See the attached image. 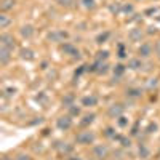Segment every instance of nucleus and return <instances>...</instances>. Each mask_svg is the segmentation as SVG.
Wrapping results in <instances>:
<instances>
[{"instance_id": "1", "label": "nucleus", "mask_w": 160, "mask_h": 160, "mask_svg": "<svg viewBox=\"0 0 160 160\" xmlns=\"http://www.w3.org/2000/svg\"><path fill=\"white\" fill-rule=\"evenodd\" d=\"M95 141H96V133L90 128H83L74 138V142L78 146H91V144H95Z\"/></svg>"}, {"instance_id": "2", "label": "nucleus", "mask_w": 160, "mask_h": 160, "mask_svg": "<svg viewBox=\"0 0 160 160\" xmlns=\"http://www.w3.org/2000/svg\"><path fill=\"white\" fill-rule=\"evenodd\" d=\"M71 37V34L68 31H64V29H53L47 34V40L51 43H64V42H68V38Z\"/></svg>"}, {"instance_id": "3", "label": "nucleus", "mask_w": 160, "mask_h": 160, "mask_svg": "<svg viewBox=\"0 0 160 160\" xmlns=\"http://www.w3.org/2000/svg\"><path fill=\"white\" fill-rule=\"evenodd\" d=\"M59 48H61V51L64 53V55L69 56L71 59H74V61L82 59V53H80V50L77 48V45H74L71 42H64V43L59 45Z\"/></svg>"}, {"instance_id": "4", "label": "nucleus", "mask_w": 160, "mask_h": 160, "mask_svg": "<svg viewBox=\"0 0 160 160\" xmlns=\"http://www.w3.org/2000/svg\"><path fill=\"white\" fill-rule=\"evenodd\" d=\"M91 154L96 160H108L111 155V149L108 148V144H95L91 148Z\"/></svg>"}, {"instance_id": "5", "label": "nucleus", "mask_w": 160, "mask_h": 160, "mask_svg": "<svg viewBox=\"0 0 160 160\" xmlns=\"http://www.w3.org/2000/svg\"><path fill=\"white\" fill-rule=\"evenodd\" d=\"M74 117H71L69 114H66V115H59L58 118H56V128L59 130V131H69L71 128H72V125H74V120H72Z\"/></svg>"}, {"instance_id": "6", "label": "nucleus", "mask_w": 160, "mask_h": 160, "mask_svg": "<svg viewBox=\"0 0 160 160\" xmlns=\"http://www.w3.org/2000/svg\"><path fill=\"white\" fill-rule=\"evenodd\" d=\"M0 47H5L8 50H16L18 47V42H16V38L13 37V34H8V32H2L0 34Z\"/></svg>"}, {"instance_id": "7", "label": "nucleus", "mask_w": 160, "mask_h": 160, "mask_svg": "<svg viewBox=\"0 0 160 160\" xmlns=\"http://www.w3.org/2000/svg\"><path fill=\"white\" fill-rule=\"evenodd\" d=\"M125 109H127V106L123 102H112L108 108V115L111 118H118L120 115L125 114Z\"/></svg>"}, {"instance_id": "8", "label": "nucleus", "mask_w": 160, "mask_h": 160, "mask_svg": "<svg viewBox=\"0 0 160 160\" xmlns=\"http://www.w3.org/2000/svg\"><path fill=\"white\" fill-rule=\"evenodd\" d=\"M138 56L141 59H149L154 53V45L151 42H141V45L138 47Z\"/></svg>"}, {"instance_id": "9", "label": "nucleus", "mask_w": 160, "mask_h": 160, "mask_svg": "<svg viewBox=\"0 0 160 160\" xmlns=\"http://www.w3.org/2000/svg\"><path fill=\"white\" fill-rule=\"evenodd\" d=\"M144 35H146V32L139 28V26H135V28H131L128 31V40L131 43H141Z\"/></svg>"}, {"instance_id": "10", "label": "nucleus", "mask_w": 160, "mask_h": 160, "mask_svg": "<svg viewBox=\"0 0 160 160\" xmlns=\"http://www.w3.org/2000/svg\"><path fill=\"white\" fill-rule=\"evenodd\" d=\"M51 148L55 149L56 152L62 154V155H69V154H72V151H74V144L62 142V141H55V142L51 144Z\"/></svg>"}, {"instance_id": "11", "label": "nucleus", "mask_w": 160, "mask_h": 160, "mask_svg": "<svg viewBox=\"0 0 160 160\" xmlns=\"http://www.w3.org/2000/svg\"><path fill=\"white\" fill-rule=\"evenodd\" d=\"M99 102V98L95 95V93H90V95L83 96L82 99H80V104H82V108H95V106H98Z\"/></svg>"}, {"instance_id": "12", "label": "nucleus", "mask_w": 160, "mask_h": 160, "mask_svg": "<svg viewBox=\"0 0 160 160\" xmlns=\"http://www.w3.org/2000/svg\"><path fill=\"white\" fill-rule=\"evenodd\" d=\"M19 35L26 40H31L34 35H35V28L32 24H24L19 28Z\"/></svg>"}, {"instance_id": "13", "label": "nucleus", "mask_w": 160, "mask_h": 160, "mask_svg": "<svg viewBox=\"0 0 160 160\" xmlns=\"http://www.w3.org/2000/svg\"><path fill=\"white\" fill-rule=\"evenodd\" d=\"M125 96L128 99H139L142 96V88L141 87H128L125 90Z\"/></svg>"}, {"instance_id": "14", "label": "nucleus", "mask_w": 160, "mask_h": 160, "mask_svg": "<svg viewBox=\"0 0 160 160\" xmlns=\"http://www.w3.org/2000/svg\"><path fill=\"white\" fill-rule=\"evenodd\" d=\"M142 66H144V59H141L139 56L136 58H130L127 62V68L130 71H142Z\"/></svg>"}, {"instance_id": "15", "label": "nucleus", "mask_w": 160, "mask_h": 160, "mask_svg": "<svg viewBox=\"0 0 160 160\" xmlns=\"http://www.w3.org/2000/svg\"><path fill=\"white\" fill-rule=\"evenodd\" d=\"M11 50H8V48H5V47H0V66H8L10 64V61H11Z\"/></svg>"}, {"instance_id": "16", "label": "nucleus", "mask_w": 160, "mask_h": 160, "mask_svg": "<svg viewBox=\"0 0 160 160\" xmlns=\"http://www.w3.org/2000/svg\"><path fill=\"white\" fill-rule=\"evenodd\" d=\"M95 120H96V114L95 112H88V114L82 115V120L78 122V125H80V128H90V125L95 122Z\"/></svg>"}, {"instance_id": "17", "label": "nucleus", "mask_w": 160, "mask_h": 160, "mask_svg": "<svg viewBox=\"0 0 160 160\" xmlns=\"http://www.w3.org/2000/svg\"><path fill=\"white\" fill-rule=\"evenodd\" d=\"M19 58L22 61H34L35 59V53H34L32 48L24 47V48H19Z\"/></svg>"}, {"instance_id": "18", "label": "nucleus", "mask_w": 160, "mask_h": 160, "mask_svg": "<svg viewBox=\"0 0 160 160\" xmlns=\"http://www.w3.org/2000/svg\"><path fill=\"white\" fill-rule=\"evenodd\" d=\"M16 7V0H2L0 2V13H8Z\"/></svg>"}, {"instance_id": "19", "label": "nucleus", "mask_w": 160, "mask_h": 160, "mask_svg": "<svg viewBox=\"0 0 160 160\" xmlns=\"http://www.w3.org/2000/svg\"><path fill=\"white\" fill-rule=\"evenodd\" d=\"M61 104H62V108H71V106H74L75 104V95L74 93H66V95L62 96V99H61Z\"/></svg>"}, {"instance_id": "20", "label": "nucleus", "mask_w": 160, "mask_h": 160, "mask_svg": "<svg viewBox=\"0 0 160 160\" xmlns=\"http://www.w3.org/2000/svg\"><path fill=\"white\" fill-rule=\"evenodd\" d=\"M127 64H123V62H117L114 68H112V72H114V77H123L125 75V72H127Z\"/></svg>"}, {"instance_id": "21", "label": "nucleus", "mask_w": 160, "mask_h": 160, "mask_svg": "<svg viewBox=\"0 0 160 160\" xmlns=\"http://www.w3.org/2000/svg\"><path fill=\"white\" fill-rule=\"evenodd\" d=\"M138 155H139V158H142V160H148V158L151 157V149H149L144 142H139V146H138Z\"/></svg>"}, {"instance_id": "22", "label": "nucleus", "mask_w": 160, "mask_h": 160, "mask_svg": "<svg viewBox=\"0 0 160 160\" xmlns=\"http://www.w3.org/2000/svg\"><path fill=\"white\" fill-rule=\"evenodd\" d=\"M109 38H111V31H104V32H99L95 37V42H96V45H104Z\"/></svg>"}, {"instance_id": "23", "label": "nucleus", "mask_w": 160, "mask_h": 160, "mask_svg": "<svg viewBox=\"0 0 160 160\" xmlns=\"http://www.w3.org/2000/svg\"><path fill=\"white\" fill-rule=\"evenodd\" d=\"M11 24H13V19L7 13H0V29H8Z\"/></svg>"}, {"instance_id": "24", "label": "nucleus", "mask_w": 160, "mask_h": 160, "mask_svg": "<svg viewBox=\"0 0 160 160\" xmlns=\"http://www.w3.org/2000/svg\"><path fill=\"white\" fill-rule=\"evenodd\" d=\"M109 56H111V51H109V50H99L96 55H95V61H101V62H104V61H108V59H109Z\"/></svg>"}, {"instance_id": "25", "label": "nucleus", "mask_w": 160, "mask_h": 160, "mask_svg": "<svg viewBox=\"0 0 160 160\" xmlns=\"http://www.w3.org/2000/svg\"><path fill=\"white\" fill-rule=\"evenodd\" d=\"M117 56H118V59H120V61L128 58V53H127V45H125V43H118V45H117Z\"/></svg>"}, {"instance_id": "26", "label": "nucleus", "mask_w": 160, "mask_h": 160, "mask_svg": "<svg viewBox=\"0 0 160 160\" xmlns=\"http://www.w3.org/2000/svg\"><path fill=\"white\" fill-rule=\"evenodd\" d=\"M109 71H111L109 62H108V61H104V62L99 61V66H98V69H96V74H98V75H106Z\"/></svg>"}, {"instance_id": "27", "label": "nucleus", "mask_w": 160, "mask_h": 160, "mask_svg": "<svg viewBox=\"0 0 160 160\" xmlns=\"http://www.w3.org/2000/svg\"><path fill=\"white\" fill-rule=\"evenodd\" d=\"M108 8L112 15H122V2H112V3H109Z\"/></svg>"}, {"instance_id": "28", "label": "nucleus", "mask_w": 160, "mask_h": 160, "mask_svg": "<svg viewBox=\"0 0 160 160\" xmlns=\"http://www.w3.org/2000/svg\"><path fill=\"white\" fill-rule=\"evenodd\" d=\"M68 114H69L71 117H78V115H82V106H77V104L71 106V108H68Z\"/></svg>"}, {"instance_id": "29", "label": "nucleus", "mask_w": 160, "mask_h": 160, "mask_svg": "<svg viewBox=\"0 0 160 160\" xmlns=\"http://www.w3.org/2000/svg\"><path fill=\"white\" fill-rule=\"evenodd\" d=\"M158 83H160L158 77H152V78H149L148 82H146V90H148V91H151V90H155V88L158 87Z\"/></svg>"}, {"instance_id": "30", "label": "nucleus", "mask_w": 160, "mask_h": 160, "mask_svg": "<svg viewBox=\"0 0 160 160\" xmlns=\"http://www.w3.org/2000/svg\"><path fill=\"white\" fill-rule=\"evenodd\" d=\"M122 15H127V16L135 15V7H133V3H122Z\"/></svg>"}, {"instance_id": "31", "label": "nucleus", "mask_w": 160, "mask_h": 160, "mask_svg": "<svg viewBox=\"0 0 160 160\" xmlns=\"http://www.w3.org/2000/svg\"><path fill=\"white\" fill-rule=\"evenodd\" d=\"M115 123H117V127L118 128H127L128 125H130V120H128V117H125V115H120L118 118H115Z\"/></svg>"}, {"instance_id": "32", "label": "nucleus", "mask_w": 160, "mask_h": 160, "mask_svg": "<svg viewBox=\"0 0 160 160\" xmlns=\"http://www.w3.org/2000/svg\"><path fill=\"white\" fill-rule=\"evenodd\" d=\"M102 135L108 138V139H114V136L117 135V131H115V128L114 127H106L104 128V131H102Z\"/></svg>"}, {"instance_id": "33", "label": "nucleus", "mask_w": 160, "mask_h": 160, "mask_svg": "<svg viewBox=\"0 0 160 160\" xmlns=\"http://www.w3.org/2000/svg\"><path fill=\"white\" fill-rule=\"evenodd\" d=\"M85 72H88V64H82L80 68L75 69V72H74V80H78V77L82 75V74H85Z\"/></svg>"}, {"instance_id": "34", "label": "nucleus", "mask_w": 160, "mask_h": 160, "mask_svg": "<svg viewBox=\"0 0 160 160\" xmlns=\"http://www.w3.org/2000/svg\"><path fill=\"white\" fill-rule=\"evenodd\" d=\"M158 131V125L155 123V122H151L148 127L144 128V133L146 135H154V133H157Z\"/></svg>"}, {"instance_id": "35", "label": "nucleus", "mask_w": 160, "mask_h": 160, "mask_svg": "<svg viewBox=\"0 0 160 160\" xmlns=\"http://www.w3.org/2000/svg\"><path fill=\"white\" fill-rule=\"evenodd\" d=\"M80 3L85 10H95L96 8V0H80Z\"/></svg>"}, {"instance_id": "36", "label": "nucleus", "mask_w": 160, "mask_h": 160, "mask_svg": "<svg viewBox=\"0 0 160 160\" xmlns=\"http://www.w3.org/2000/svg\"><path fill=\"white\" fill-rule=\"evenodd\" d=\"M2 93H3V98H13V96L18 93V90H16L15 87H7Z\"/></svg>"}, {"instance_id": "37", "label": "nucleus", "mask_w": 160, "mask_h": 160, "mask_svg": "<svg viewBox=\"0 0 160 160\" xmlns=\"http://www.w3.org/2000/svg\"><path fill=\"white\" fill-rule=\"evenodd\" d=\"M55 3H58L62 8H72L75 2H74V0H55Z\"/></svg>"}, {"instance_id": "38", "label": "nucleus", "mask_w": 160, "mask_h": 160, "mask_svg": "<svg viewBox=\"0 0 160 160\" xmlns=\"http://www.w3.org/2000/svg\"><path fill=\"white\" fill-rule=\"evenodd\" d=\"M15 160H34V158H32V155L26 154V152H18L15 155Z\"/></svg>"}, {"instance_id": "39", "label": "nucleus", "mask_w": 160, "mask_h": 160, "mask_svg": "<svg viewBox=\"0 0 160 160\" xmlns=\"http://www.w3.org/2000/svg\"><path fill=\"white\" fill-rule=\"evenodd\" d=\"M120 146H122L123 149H127V148H130L131 146V139L130 138H127V136H122V139H120V142H118Z\"/></svg>"}, {"instance_id": "40", "label": "nucleus", "mask_w": 160, "mask_h": 160, "mask_svg": "<svg viewBox=\"0 0 160 160\" xmlns=\"http://www.w3.org/2000/svg\"><path fill=\"white\" fill-rule=\"evenodd\" d=\"M35 101H37V102H47V101H48V98H47V95H45L43 91H40L38 95L35 96Z\"/></svg>"}, {"instance_id": "41", "label": "nucleus", "mask_w": 160, "mask_h": 160, "mask_svg": "<svg viewBox=\"0 0 160 160\" xmlns=\"http://www.w3.org/2000/svg\"><path fill=\"white\" fill-rule=\"evenodd\" d=\"M138 133H139V123L136 122L135 125H133V128H131V131H130V135H131V136H136Z\"/></svg>"}, {"instance_id": "42", "label": "nucleus", "mask_w": 160, "mask_h": 160, "mask_svg": "<svg viewBox=\"0 0 160 160\" xmlns=\"http://www.w3.org/2000/svg\"><path fill=\"white\" fill-rule=\"evenodd\" d=\"M154 53L157 55V58L160 59V40H157V42L154 43Z\"/></svg>"}, {"instance_id": "43", "label": "nucleus", "mask_w": 160, "mask_h": 160, "mask_svg": "<svg viewBox=\"0 0 160 160\" xmlns=\"http://www.w3.org/2000/svg\"><path fill=\"white\" fill-rule=\"evenodd\" d=\"M157 10H158L157 7H154V8H148V10L144 11V15H146V16H149V15H155V13H157Z\"/></svg>"}, {"instance_id": "44", "label": "nucleus", "mask_w": 160, "mask_h": 160, "mask_svg": "<svg viewBox=\"0 0 160 160\" xmlns=\"http://www.w3.org/2000/svg\"><path fill=\"white\" fill-rule=\"evenodd\" d=\"M146 34H149V35L157 34V28H155V26H149V28H148V32H146Z\"/></svg>"}, {"instance_id": "45", "label": "nucleus", "mask_w": 160, "mask_h": 160, "mask_svg": "<svg viewBox=\"0 0 160 160\" xmlns=\"http://www.w3.org/2000/svg\"><path fill=\"white\" fill-rule=\"evenodd\" d=\"M40 66H42V68H40L42 71H47V69H48V61H43V62L40 64Z\"/></svg>"}, {"instance_id": "46", "label": "nucleus", "mask_w": 160, "mask_h": 160, "mask_svg": "<svg viewBox=\"0 0 160 160\" xmlns=\"http://www.w3.org/2000/svg\"><path fill=\"white\" fill-rule=\"evenodd\" d=\"M0 160H11V158H10L8 155H3V157H2V158H0Z\"/></svg>"}, {"instance_id": "47", "label": "nucleus", "mask_w": 160, "mask_h": 160, "mask_svg": "<svg viewBox=\"0 0 160 160\" xmlns=\"http://www.w3.org/2000/svg\"><path fill=\"white\" fill-rule=\"evenodd\" d=\"M69 160H83V158H80V157H74V158H69Z\"/></svg>"}, {"instance_id": "48", "label": "nucleus", "mask_w": 160, "mask_h": 160, "mask_svg": "<svg viewBox=\"0 0 160 160\" xmlns=\"http://www.w3.org/2000/svg\"><path fill=\"white\" fill-rule=\"evenodd\" d=\"M154 2H157V0H154Z\"/></svg>"}]
</instances>
